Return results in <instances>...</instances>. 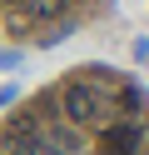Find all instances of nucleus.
I'll use <instances>...</instances> for the list:
<instances>
[{"instance_id":"nucleus-1","label":"nucleus","mask_w":149,"mask_h":155,"mask_svg":"<svg viewBox=\"0 0 149 155\" xmlns=\"http://www.w3.org/2000/svg\"><path fill=\"white\" fill-rule=\"evenodd\" d=\"M65 115H70V120H79V125L95 120V115H99V95H95V85L70 80V85H65Z\"/></svg>"},{"instance_id":"nucleus-2","label":"nucleus","mask_w":149,"mask_h":155,"mask_svg":"<svg viewBox=\"0 0 149 155\" xmlns=\"http://www.w3.org/2000/svg\"><path fill=\"white\" fill-rule=\"evenodd\" d=\"M134 140H139V130H134V125H114V130H109V150H119V155H124V150H134Z\"/></svg>"},{"instance_id":"nucleus-3","label":"nucleus","mask_w":149,"mask_h":155,"mask_svg":"<svg viewBox=\"0 0 149 155\" xmlns=\"http://www.w3.org/2000/svg\"><path fill=\"white\" fill-rule=\"evenodd\" d=\"M10 5H25V0H10Z\"/></svg>"},{"instance_id":"nucleus-4","label":"nucleus","mask_w":149,"mask_h":155,"mask_svg":"<svg viewBox=\"0 0 149 155\" xmlns=\"http://www.w3.org/2000/svg\"><path fill=\"white\" fill-rule=\"evenodd\" d=\"M0 155H5V150H0Z\"/></svg>"}]
</instances>
